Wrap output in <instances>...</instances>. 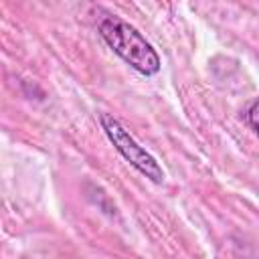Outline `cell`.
I'll use <instances>...</instances> for the list:
<instances>
[{
    "instance_id": "cell-1",
    "label": "cell",
    "mask_w": 259,
    "mask_h": 259,
    "mask_svg": "<svg viewBox=\"0 0 259 259\" xmlns=\"http://www.w3.org/2000/svg\"><path fill=\"white\" fill-rule=\"evenodd\" d=\"M99 36L138 73L156 75L160 71V57L154 47L119 16H105L99 22Z\"/></svg>"
},
{
    "instance_id": "cell-2",
    "label": "cell",
    "mask_w": 259,
    "mask_h": 259,
    "mask_svg": "<svg viewBox=\"0 0 259 259\" xmlns=\"http://www.w3.org/2000/svg\"><path fill=\"white\" fill-rule=\"evenodd\" d=\"M99 121H101V127L105 132V136L109 138V142L113 144V148L138 170L142 172L146 178H150L152 182H164V170L162 166L156 162V158L146 152L132 136L130 132L109 113H101L99 115Z\"/></svg>"
},
{
    "instance_id": "cell-3",
    "label": "cell",
    "mask_w": 259,
    "mask_h": 259,
    "mask_svg": "<svg viewBox=\"0 0 259 259\" xmlns=\"http://www.w3.org/2000/svg\"><path fill=\"white\" fill-rule=\"evenodd\" d=\"M255 115H257V101L253 99V101L249 103L247 113H245V119H247V123H249V127H251L253 132H257V121H255Z\"/></svg>"
}]
</instances>
